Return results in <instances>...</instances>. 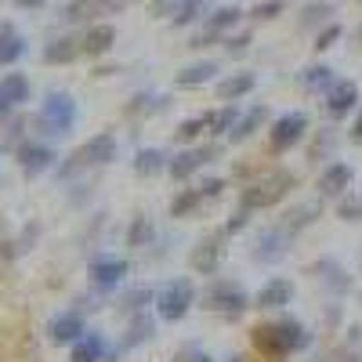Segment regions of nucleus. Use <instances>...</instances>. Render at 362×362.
I'll return each instance as SVG.
<instances>
[{
  "label": "nucleus",
  "mask_w": 362,
  "mask_h": 362,
  "mask_svg": "<svg viewBox=\"0 0 362 362\" xmlns=\"http://www.w3.org/2000/svg\"><path fill=\"white\" fill-rule=\"evenodd\" d=\"M250 341L254 348L272 358V362H279V358H290L297 351H308L312 348V334H308V326L305 322H297V319H272V322H257L250 329Z\"/></svg>",
  "instance_id": "1"
},
{
  "label": "nucleus",
  "mask_w": 362,
  "mask_h": 362,
  "mask_svg": "<svg viewBox=\"0 0 362 362\" xmlns=\"http://www.w3.org/2000/svg\"><path fill=\"white\" fill-rule=\"evenodd\" d=\"M293 189H297V174H293V170H286V167H272V170L257 174V177L250 181V185L243 189L239 203L250 206V210H268V206L283 203Z\"/></svg>",
  "instance_id": "2"
},
{
  "label": "nucleus",
  "mask_w": 362,
  "mask_h": 362,
  "mask_svg": "<svg viewBox=\"0 0 362 362\" xmlns=\"http://www.w3.org/2000/svg\"><path fill=\"white\" fill-rule=\"evenodd\" d=\"M203 300H206V312H214V315H221L228 322H235L239 315L254 305L250 293L239 286V283H232V279H214V283L206 286Z\"/></svg>",
  "instance_id": "3"
},
{
  "label": "nucleus",
  "mask_w": 362,
  "mask_h": 362,
  "mask_svg": "<svg viewBox=\"0 0 362 362\" xmlns=\"http://www.w3.org/2000/svg\"><path fill=\"white\" fill-rule=\"evenodd\" d=\"M196 305V283L189 276L181 279H170L160 293H156V312L163 322H181Z\"/></svg>",
  "instance_id": "4"
},
{
  "label": "nucleus",
  "mask_w": 362,
  "mask_h": 362,
  "mask_svg": "<svg viewBox=\"0 0 362 362\" xmlns=\"http://www.w3.org/2000/svg\"><path fill=\"white\" fill-rule=\"evenodd\" d=\"M290 247H293V232H290L283 221H276V225L257 228L254 243H250V257H254L257 264H279V261L290 254Z\"/></svg>",
  "instance_id": "5"
},
{
  "label": "nucleus",
  "mask_w": 362,
  "mask_h": 362,
  "mask_svg": "<svg viewBox=\"0 0 362 362\" xmlns=\"http://www.w3.org/2000/svg\"><path fill=\"white\" fill-rule=\"evenodd\" d=\"M308 134V112L305 109H290L283 116L272 119V131H268V148H272V156H283L290 153V148Z\"/></svg>",
  "instance_id": "6"
},
{
  "label": "nucleus",
  "mask_w": 362,
  "mask_h": 362,
  "mask_svg": "<svg viewBox=\"0 0 362 362\" xmlns=\"http://www.w3.org/2000/svg\"><path fill=\"white\" fill-rule=\"evenodd\" d=\"M76 124V102L66 90H51L40 105V127L47 134H69Z\"/></svg>",
  "instance_id": "7"
},
{
  "label": "nucleus",
  "mask_w": 362,
  "mask_h": 362,
  "mask_svg": "<svg viewBox=\"0 0 362 362\" xmlns=\"http://www.w3.org/2000/svg\"><path fill=\"white\" fill-rule=\"evenodd\" d=\"M218 153H221L218 145H181V153L170 156V163H167V174H170L174 181H189V177H196L206 163H214Z\"/></svg>",
  "instance_id": "8"
},
{
  "label": "nucleus",
  "mask_w": 362,
  "mask_h": 362,
  "mask_svg": "<svg viewBox=\"0 0 362 362\" xmlns=\"http://www.w3.org/2000/svg\"><path fill=\"white\" fill-rule=\"evenodd\" d=\"M247 18L243 8H235V4H225V8H214V11H206L203 15V33L189 44V47H206V44H218L225 33H232V29Z\"/></svg>",
  "instance_id": "9"
},
{
  "label": "nucleus",
  "mask_w": 362,
  "mask_h": 362,
  "mask_svg": "<svg viewBox=\"0 0 362 362\" xmlns=\"http://www.w3.org/2000/svg\"><path fill=\"white\" fill-rule=\"evenodd\" d=\"M116 160V138L112 134H95L83 148L73 153V163L62 167V174H73V170H83V167H105Z\"/></svg>",
  "instance_id": "10"
},
{
  "label": "nucleus",
  "mask_w": 362,
  "mask_h": 362,
  "mask_svg": "<svg viewBox=\"0 0 362 362\" xmlns=\"http://www.w3.org/2000/svg\"><path fill=\"white\" fill-rule=\"evenodd\" d=\"M322 98H326L322 109H326L329 119H344V116H351L355 105H358V83H355V80H334V87H329Z\"/></svg>",
  "instance_id": "11"
},
{
  "label": "nucleus",
  "mask_w": 362,
  "mask_h": 362,
  "mask_svg": "<svg viewBox=\"0 0 362 362\" xmlns=\"http://www.w3.org/2000/svg\"><path fill=\"white\" fill-rule=\"evenodd\" d=\"M124 276H127V261H119V257H95L90 261V283L102 293L116 290L124 283Z\"/></svg>",
  "instance_id": "12"
},
{
  "label": "nucleus",
  "mask_w": 362,
  "mask_h": 362,
  "mask_svg": "<svg viewBox=\"0 0 362 362\" xmlns=\"http://www.w3.org/2000/svg\"><path fill=\"white\" fill-rule=\"evenodd\" d=\"M351 167L348 163H341V160H334V163H326V170L319 174V196L322 199H341L348 189H351Z\"/></svg>",
  "instance_id": "13"
},
{
  "label": "nucleus",
  "mask_w": 362,
  "mask_h": 362,
  "mask_svg": "<svg viewBox=\"0 0 362 362\" xmlns=\"http://www.w3.org/2000/svg\"><path fill=\"white\" fill-rule=\"evenodd\" d=\"M293 300V283L290 279H268L257 293H254V308H264V312H279Z\"/></svg>",
  "instance_id": "14"
},
{
  "label": "nucleus",
  "mask_w": 362,
  "mask_h": 362,
  "mask_svg": "<svg viewBox=\"0 0 362 362\" xmlns=\"http://www.w3.org/2000/svg\"><path fill=\"white\" fill-rule=\"evenodd\" d=\"M221 257H225V232L203 239V243L192 250V268L199 272V276H214L218 264H221Z\"/></svg>",
  "instance_id": "15"
},
{
  "label": "nucleus",
  "mask_w": 362,
  "mask_h": 362,
  "mask_svg": "<svg viewBox=\"0 0 362 362\" xmlns=\"http://www.w3.org/2000/svg\"><path fill=\"white\" fill-rule=\"evenodd\" d=\"M312 276H315L329 293H348V290H351V279H348V272L341 268L337 257H319V261L312 264Z\"/></svg>",
  "instance_id": "16"
},
{
  "label": "nucleus",
  "mask_w": 362,
  "mask_h": 362,
  "mask_svg": "<svg viewBox=\"0 0 362 362\" xmlns=\"http://www.w3.org/2000/svg\"><path fill=\"white\" fill-rule=\"evenodd\" d=\"M47 334L54 344H76L83 334H87V322L80 312H62V315H54L51 326H47Z\"/></svg>",
  "instance_id": "17"
},
{
  "label": "nucleus",
  "mask_w": 362,
  "mask_h": 362,
  "mask_svg": "<svg viewBox=\"0 0 362 362\" xmlns=\"http://www.w3.org/2000/svg\"><path fill=\"white\" fill-rule=\"evenodd\" d=\"M254 87H257V76L250 69H239V73H228L225 80H218V98L221 102H243Z\"/></svg>",
  "instance_id": "18"
},
{
  "label": "nucleus",
  "mask_w": 362,
  "mask_h": 362,
  "mask_svg": "<svg viewBox=\"0 0 362 362\" xmlns=\"http://www.w3.org/2000/svg\"><path fill=\"white\" fill-rule=\"evenodd\" d=\"M124 0H69L66 8V18L69 22H95L102 15H112Z\"/></svg>",
  "instance_id": "19"
},
{
  "label": "nucleus",
  "mask_w": 362,
  "mask_h": 362,
  "mask_svg": "<svg viewBox=\"0 0 362 362\" xmlns=\"http://www.w3.org/2000/svg\"><path fill=\"white\" fill-rule=\"evenodd\" d=\"M18 163H22V170L29 177H37V174H44L54 163V153L47 145H40V141H25V145H18Z\"/></svg>",
  "instance_id": "20"
},
{
  "label": "nucleus",
  "mask_w": 362,
  "mask_h": 362,
  "mask_svg": "<svg viewBox=\"0 0 362 362\" xmlns=\"http://www.w3.org/2000/svg\"><path fill=\"white\" fill-rule=\"evenodd\" d=\"M334 4L329 0H308L305 4V11H300V18H297V29H305V33H319L322 25H329L334 22Z\"/></svg>",
  "instance_id": "21"
},
{
  "label": "nucleus",
  "mask_w": 362,
  "mask_h": 362,
  "mask_svg": "<svg viewBox=\"0 0 362 362\" xmlns=\"http://www.w3.org/2000/svg\"><path fill=\"white\" fill-rule=\"evenodd\" d=\"M268 119V109L264 105H250L247 112H239V119H235V127H232V134H228V141H250L257 131H261V124Z\"/></svg>",
  "instance_id": "22"
},
{
  "label": "nucleus",
  "mask_w": 362,
  "mask_h": 362,
  "mask_svg": "<svg viewBox=\"0 0 362 362\" xmlns=\"http://www.w3.org/2000/svg\"><path fill=\"white\" fill-rule=\"evenodd\" d=\"M73 362H109V344L102 334H87L73 344Z\"/></svg>",
  "instance_id": "23"
},
{
  "label": "nucleus",
  "mask_w": 362,
  "mask_h": 362,
  "mask_svg": "<svg viewBox=\"0 0 362 362\" xmlns=\"http://www.w3.org/2000/svg\"><path fill=\"white\" fill-rule=\"evenodd\" d=\"M153 337H156V319L148 315V312H138V315L131 319V326H127V337L119 341V351H131V348L153 341Z\"/></svg>",
  "instance_id": "24"
},
{
  "label": "nucleus",
  "mask_w": 362,
  "mask_h": 362,
  "mask_svg": "<svg viewBox=\"0 0 362 362\" xmlns=\"http://www.w3.org/2000/svg\"><path fill=\"white\" fill-rule=\"evenodd\" d=\"M214 76H218V62L203 58V62H192V66H185L177 73V87L181 90H196V87H206Z\"/></svg>",
  "instance_id": "25"
},
{
  "label": "nucleus",
  "mask_w": 362,
  "mask_h": 362,
  "mask_svg": "<svg viewBox=\"0 0 362 362\" xmlns=\"http://www.w3.org/2000/svg\"><path fill=\"white\" fill-rule=\"evenodd\" d=\"M22 102H29V80L22 73H8L4 80H0V112L15 109Z\"/></svg>",
  "instance_id": "26"
},
{
  "label": "nucleus",
  "mask_w": 362,
  "mask_h": 362,
  "mask_svg": "<svg viewBox=\"0 0 362 362\" xmlns=\"http://www.w3.org/2000/svg\"><path fill=\"white\" fill-rule=\"evenodd\" d=\"M112 44H116V29L109 22H95L80 40L83 54H105V51H112Z\"/></svg>",
  "instance_id": "27"
},
{
  "label": "nucleus",
  "mask_w": 362,
  "mask_h": 362,
  "mask_svg": "<svg viewBox=\"0 0 362 362\" xmlns=\"http://www.w3.org/2000/svg\"><path fill=\"white\" fill-rule=\"evenodd\" d=\"M300 87L308 90V95H326L329 87H334V80H337V73L329 69L326 62H315V66H308V69H300Z\"/></svg>",
  "instance_id": "28"
},
{
  "label": "nucleus",
  "mask_w": 362,
  "mask_h": 362,
  "mask_svg": "<svg viewBox=\"0 0 362 362\" xmlns=\"http://www.w3.org/2000/svg\"><path fill=\"white\" fill-rule=\"evenodd\" d=\"M25 54V40L11 22H0V66H15Z\"/></svg>",
  "instance_id": "29"
},
{
  "label": "nucleus",
  "mask_w": 362,
  "mask_h": 362,
  "mask_svg": "<svg viewBox=\"0 0 362 362\" xmlns=\"http://www.w3.org/2000/svg\"><path fill=\"white\" fill-rule=\"evenodd\" d=\"M235 119H239V105L235 102H225L221 109H214V112H206V134L210 138H228L232 134V127H235Z\"/></svg>",
  "instance_id": "30"
},
{
  "label": "nucleus",
  "mask_w": 362,
  "mask_h": 362,
  "mask_svg": "<svg viewBox=\"0 0 362 362\" xmlns=\"http://www.w3.org/2000/svg\"><path fill=\"white\" fill-rule=\"evenodd\" d=\"M319 214H322L319 203H297L293 210H286V214H283L279 221H283V225L297 235V232H305L308 225H315V221H319Z\"/></svg>",
  "instance_id": "31"
},
{
  "label": "nucleus",
  "mask_w": 362,
  "mask_h": 362,
  "mask_svg": "<svg viewBox=\"0 0 362 362\" xmlns=\"http://www.w3.org/2000/svg\"><path fill=\"white\" fill-rule=\"evenodd\" d=\"M203 206H206V196L199 192V185L196 189H181L170 199V218H192L196 210H203Z\"/></svg>",
  "instance_id": "32"
},
{
  "label": "nucleus",
  "mask_w": 362,
  "mask_h": 362,
  "mask_svg": "<svg viewBox=\"0 0 362 362\" xmlns=\"http://www.w3.org/2000/svg\"><path fill=\"white\" fill-rule=\"evenodd\" d=\"M167 163H170V156L163 148H138V156H134V170L141 177H153V174L167 170Z\"/></svg>",
  "instance_id": "33"
},
{
  "label": "nucleus",
  "mask_w": 362,
  "mask_h": 362,
  "mask_svg": "<svg viewBox=\"0 0 362 362\" xmlns=\"http://www.w3.org/2000/svg\"><path fill=\"white\" fill-rule=\"evenodd\" d=\"M76 54H83V47H80V40H73V37H58V40H51V44H47V51H44V58H47L51 66L73 62Z\"/></svg>",
  "instance_id": "34"
},
{
  "label": "nucleus",
  "mask_w": 362,
  "mask_h": 362,
  "mask_svg": "<svg viewBox=\"0 0 362 362\" xmlns=\"http://www.w3.org/2000/svg\"><path fill=\"white\" fill-rule=\"evenodd\" d=\"M206 4H210V0H181L177 11L170 15V25H174V29H185V25L199 22V18L206 15Z\"/></svg>",
  "instance_id": "35"
},
{
  "label": "nucleus",
  "mask_w": 362,
  "mask_h": 362,
  "mask_svg": "<svg viewBox=\"0 0 362 362\" xmlns=\"http://www.w3.org/2000/svg\"><path fill=\"white\" fill-rule=\"evenodd\" d=\"M203 134H206V112L192 116V119H181V124L174 127V141L177 145H196Z\"/></svg>",
  "instance_id": "36"
},
{
  "label": "nucleus",
  "mask_w": 362,
  "mask_h": 362,
  "mask_svg": "<svg viewBox=\"0 0 362 362\" xmlns=\"http://www.w3.org/2000/svg\"><path fill=\"white\" fill-rule=\"evenodd\" d=\"M153 300H156V293L148 290V286H134V290L124 293V300H119V312L138 315V312H145V305H153Z\"/></svg>",
  "instance_id": "37"
},
{
  "label": "nucleus",
  "mask_w": 362,
  "mask_h": 362,
  "mask_svg": "<svg viewBox=\"0 0 362 362\" xmlns=\"http://www.w3.org/2000/svg\"><path fill=\"white\" fill-rule=\"evenodd\" d=\"M337 358H341V362H362V329H358V326L348 329L344 344L337 348Z\"/></svg>",
  "instance_id": "38"
},
{
  "label": "nucleus",
  "mask_w": 362,
  "mask_h": 362,
  "mask_svg": "<svg viewBox=\"0 0 362 362\" xmlns=\"http://www.w3.org/2000/svg\"><path fill=\"white\" fill-rule=\"evenodd\" d=\"M160 109H167V98L163 95H148V90H141V95L131 102V116H145V112H160Z\"/></svg>",
  "instance_id": "39"
},
{
  "label": "nucleus",
  "mask_w": 362,
  "mask_h": 362,
  "mask_svg": "<svg viewBox=\"0 0 362 362\" xmlns=\"http://www.w3.org/2000/svg\"><path fill=\"white\" fill-rule=\"evenodd\" d=\"M283 8H286V0H257V4L247 11V18H254V22H268V18L283 15Z\"/></svg>",
  "instance_id": "40"
},
{
  "label": "nucleus",
  "mask_w": 362,
  "mask_h": 362,
  "mask_svg": "<svg viewBox=\"0 0 362 362\" xmlns=\"http://www.w3.org/2000/svg\"><path fill=\"white\" fill-rule=\"evenodd\" d=\"M337 218L341 221H362V196H341L337 199Z\"/></svg>",
  "instance_id": "41"
},
{
  "label": "nucleus",
  "mask_w": 362,
  "mask_h": 362,
  "mask_svg": "<svg viewBox=\"0 0 362 362\" xmlns=\"http://www.w3.org/2000/svg\"><path fill=\"white\" fill-rule=\"evenodd\" d=\"M341 33H344V29H341L337 22H329V25H322L319 33H315V44H312V47L322 54V51H329V47H334V44L341 40Z\"/></svg>",
  "instance_id": "42"
},
{
  "label": "nucleus",
  "mask_w": 362,
  "mask_h": 362,
  "mask_svg": "<svg viewBox=\"0 0 362 362\" xmlns=\"http://www.w3.org/2000/svg\"><path fill=\"white\" fill-rule=\"evenodd\" d=\"M153 235H156V232H153V225H148L145 218H134V225H131V235H127V239H131V247H153Z\"/></svg>",
  "instance_id": "43"
},
{
  "label": "nucleus",
  "mask_w": 362,
  "mask_h": 362,
  "mask_svg": "<svg viewBox=\"0 0 362 362\" xmlns=\"http://www.w3.org/2000/svg\"><path fill=\"white\" fill-rule=\"evenodd\" d=\"M250 214H254V210L239 203V206L232 210V214H228V221H225V228H221V232H225V235H235L239 228H247V225H250Z\"/></svg>",
  "instance_id": "44"
},
{
  "label": "nucleus",
  "mask_w": 362,
  "mask_h": 362,
  "mask_svg": "<svg viewBox=\"0 0 362 362\" xmlns=\"http://www.w3.org/2000/svg\"><path fill=\"white\" fill-rule=\"evenodd\" d=\"M250 40H254V37L247 33V29H239V33H225V37H221V44H225L228 54H243V51L250 47Z\"/></svg>",
  "instance_id": "45"
},
{
  "label": "nucleus",
  "mask_w": 362,
  "mask_h": 362,
  "mask_svg": "<svg viewBox=\"0 0 362 362\" xmlns=\"http://www.w3.org/2000/svg\"><path fill=\"white\" fill-rule=\"evenodd\" d=\"M228 185H225V177H206V181H199V192L206 196V203H214V199H221V192H225Z\"/></svg>",
  "instance_id": "46"
},
{
  "label": "nucleus",
  "mask_w": 362,
  "mask_h": 362,
  "mask_svg": "<svg viewBox=\"0 0 362 362\" xmlns=\"http://www.w3.org/2000/svg\"><path fill=\"white\" fill-rule=\"evenodd\" d=\"M337 145V134L334 131H326V134H319V141L312 145V160H319L322 156V148H326V153H329V148H334Z\"/></svg>",
  "instance_id": "47"
},
{
  "label": "nucleus",
  "mask_w": 362,
  "mask_h": 362,
  "mask_svg": "<svg viewBox=\"0 0 362 362\" xmlns=\"http://www.w3.org/2000/svg\"><path fill=\"white\" fill-rule=\"evenodd\" d=\"M181 362H214L206 351H199V348H185L181 351Z\"/></svg>",
  "instance_id": "48"
},
{
  "label": "nucleus",
  "mask_w": 362,
  "mask_h": 362,
  "mask_svg": "<svg viewBox=\"0 0 362 362\" xmlns=\"http://www.w3.org/2000/svg\"><path fill=\"white\" fill-rule=\"evenodd\" d=\"M177 4H181V0H156V11H160V15H174Z\"/></svg>",
  "instance_id": "49"
},
{
  "label": "nucleus",
  "mask_w": 362,
  "mask_h": 362,
  "mask_svg": "<svg viewBox=\"0 0 362 362\" xmlns=\"http://www.w3.org/2000/svg\"><path fill=\"white\" fill-rule=\"evenodd\" d=\"M351 141H358V145H362V109L355 112V124H351Z\"/></svg>",
  "instance_id": "50"
},
{
  "label": "nucleus",
  "mask_w": 362,
  "mask_h": 362,
  "mask_svg": "<svg viewBox=\"0 0 362 362\" xmlns=\"http://www.w3.org/2000/svg\"><path fill=\"white\" fill-rule=\"evenodd\" d=\"M44 0H18V8H40Z\"/></svg>",
  "instance_id": "51"
},
{
  "label": "nucleus",
  "mask_w": 362,
  "mask_h": 362,
  "mask_svg": "<svg viewBox=\"0 0 362 362\" xmlns=\"http://www.w3.org/2000/svg\"><path fill=\"white\" fill-rule=\"evenodd\" d=\"M228 362H247V358H239V355H232V358H228Z\"/></svg>",
  "instance_id": "52"
},
{
  "label": "nucleus",
  "mask_w": 362,
  "mask_h": 362,
  "mask_svg": "<svg viewBox=\"0 0 362 362\" xmlns=\"http://www.w3.org/2000/svg\"><path fill=\"white\" fill-rule=\"evenodd\" d=\"M358 44H362V25H358Z\"/></svg>",
  "instance_id": "53"
}]
</instances>
